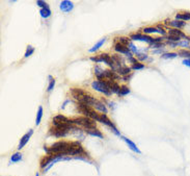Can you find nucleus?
Segmentation results:
<instances>
[{
    "label": "nucleus",
    "instance_id": "obj_43",
    "mask_svg": "<svg viewBox=\"0 0 190 176\" xmlns=\"http://www.w3.org/2000/svg\"><path fill=\"white\" fill-rule=\"evenodd\" d=\"M189 49H190V47H189Z\"/></svg>",
    "mask_w": 190,
    "mask_h": 176
},
{
    "label": "nucleus",
    "instance_id": "obj_35",
    "mask_svg": "<svg viewBox=\"0 0 190 176\" xmlns=\"http://www.w3.org/2000/svg\"><path fill=\"white\" fill-rule=\"evenodd\" d=\"M178 46H180V47H190V42L188 40L180 41L179 43H178Z\"/></svg>",
    "mask_w": 190,
    "mask_h": 176
},
{
    "label": "nucleus",
    "instance_id": "obj_11",
    "mask_svg": "<svg viewBox=\"0 0 190 176\" xmlns=\"http://www.w3.org/2000/svg\"><path fill=\"white\" fill-rule=\"evenodd\" d=\"M32 133H33V130L30 129V130H29V132L25 133V135L22 137V139L20 140L19 146H18V149H19V150H21V149H22L26 144H27L28 141H29V139H30V137L32 136Z\"/></svg>",
    "mask_w": 190,
    "mask_h": 176
},
{
    "label": "nucleus",
    "instance_id": "obj_42",
    "mask_svg": "<svg viewBox=\"0 0 190 176\" xmlns=\"http://www.w3.org/2000/svg\"><path fill=\"white\" fill-rule=\"evenodd\" d=\"M35 176H40V175H38V173H37V174H35Z\"/></svg>",
    "mask_w": 190,
    "mask_h": 176
},
{
    "label": "nucleus",
    "instance_id": "obj_9",
    "mask_svg": "<svg viewBox=\"0 0 190 176\" xmlns=\"http://www.w3.org/2000/svg\"><path fill=\"white\" fill-rule=\"evenodd\" d=\"M114 50L118 53H122V54H125L126 56L132 58V52L130 51V49L127 46H125L121 43H115L114 44Z\"/></svg>",
    "mask_w": 190,
    "mask_h": 176
},
{
    "label": "nucleus",
    "instance_id": "obj_20",
    "mask_svg": "<svg viewBox=\"0 0 190 176\" xmlns=\"http://www.w3.org/2000/svg\"><path fill=\"white\" fill-rule=\"evenodd\" d=\"M85 132L88 133V135H91V136H93V137H97V138L103 139L102 132H101L100 130H98L97 128H95V129H86L85 130Z\"/></svg>",
    "mask_w": 190,
    "mask_h": 176
},
{
    "label": "nucleus",
    "instance_id": "obj_29",
    "mask_svg": "<svg viewBox=\"0 0 190 176\" xmlns=\"http://www.w3.org/2000/svg\"><path fill=\"white\" fill-rule=\"evenodd\" d=\"M128 94H130V89L128 86H121V90H120L118 95H120V96H126V95H128Z\"/></svg>",
    "mask_w": 190,
    "mask_h": 176
},
{
    "label": "nucleus",
    "instance_id": "obj_41",
    "mask_svg": "<svg viewBox=\"0 0 190 176\" xmlns=\"http://www.w3.org/2000/svg\"><path fill=\"white\" fill-rule=\"evenodd\" d=\"M161 52H163V50H156L154 53H161Z\"/></svg>",
    "mask_w": 190,
    "mask_h": 176
},
{
    "label": "nucleus",
    "instance_id": "obj_34",
    "mask_svg": "<svg viewBox=\"0 0 190 176\" xmlns=\"http://www.w3.org/2000/svg\"><path fill=\"white\" fill-rule=\"evenodd\" d=\"M37 5H38V7H42V8H49L48 3L45 2V1H42V0H38V1H37Z\"/></svg>",
    "mask_w": 190,
    "mask_h": 176
},
{
    "label": "nucleus",
    "instance_id": "obj_37",
    "mask_svg": "<svg viewBox=\"0 0 190 176\" xmlns=\"http://www.w3.org/2000/svg\"><path fill=\"white\" fill-rule=\"evenodd\" d=\"M167 40H168V42H175V43H178V42H180L181 39L178 38V37H174V35H168Z\"/></svg>",
    "mask_w": 190,
    "mask_h": 176
},
{
    "label": "nucleus",
    "instance_id": "obj_33",
    "mask_svg": "<svg viewBox=\"0 0 190 176\" xmlns=\"http://www.w3.org/2000/svg\"><path fill=\"white\" fill-rule=\"evenodd\" d=\"M144 68V65L141 64V63L137 62L136 64H133V65H132L131 69H133V70H142Z\"/></svg>",
    "mask_w": 190,
    "mask_h": 176
},
{
    "label": "nucleus",
    "instance_id": "obj_3",
    "mask_svg": "<svg viewBox=\"0 0 190 176\" xmlns=\"http://www.w3.org/2000/svg\"><path fill=\"white\" fill-rule=\"evenodd\" d=\"M91 86H93L94 90H96L100 93H102L106 96H110L112 94L110 89L108 86V83L106 81V79H102V80H95L91 83Z\"/></svg>",
    "mask_w": 190,
    "mask_h": 176
},
{
    "label": "nucleus",
    "instance_id": "obj_19",
    "mask_svg": "<svg viewBox=\"0 0 190 176\" xmlns=\"http://www.w3.org/2000/svg\"><path fill=\"white\" fill-rule=\"evenodd\" d=\"M111 58H112V61L114 62V64L117 66V68L124 67V66H123V64H124V59H123V58H122L121 55H118V54H113V55H111Z\"/></svg>",
    "mask_w": 190,
    "mask_h": 176
},
{
    "label": "nucleus",
    "instance_id": "obj_17",
    "mask_svg": "<svg viewBox=\"0 0 190 176\" xmlns=\"http://www.w3.org/2000/svg\"><path fill=\"white\" fill-rule=\"evenodd\" d=\"M94 107L96 109H98L99 112L103 113V114H105V115L107 114V109H106L105 104H104L103 102H101V101H99V100H97L96 102H95Z\"/></svg>",
    "mask_w": 190,
    "mask_h": 176
},
{
    "label": "nucleus",
    "instance_id": "obj_27",
    "mask_svg": "<svg viewBox=\"0 0 190 176\" xmlns=\"http://www.w3.org/2000/svg\"><path fill=\"white\" fill-rule=\"evenodd\" d=\"M178 55L182 56V58H190V50H186V49H181L178 51Z\"/></svg>",
    "mask_w": 190,
    "mask_h": 176
},
{
    "label": "nucleus",
    "instance_id": "obj_32",
    "mask_svg": "<svg viewBox=\"0 0 190 176\" xmlns=\"http://www.w3.org/2000/svg\"><path fill=\"white\" fill-rule=\"evenodd\" d=\"M117 39L118 40V43H121V44H123V45H125V46H127V47H128L129 43H130V40H129L128 38L121 37V38H117Z\"/></svg>",
    "mask_w": 190,
    "mask_h": 176
},
{
    "label": "nucleus",
    "instance_id": "obj_6",
    "mask_svg": "<svg viewBox=\"0 0 190 176\" xmlns=\"http://www.w3.org/2000/svg\"><path fill=\"white\" fill-rule=\"evenodd\" d=\"M71 130L69 129H64V128H58V127H55L53 126L50 128L49 130V133L53 137H55V138H64V137L68 136V133L70 132Z\"/></svg>",
    "mask_w": 190,
    "mask_h": 176
},
{
    "label": "nucleus",
    "instance_id": "obj_14",
    "mask_svg": "<svg viewBox=\"0 0 190 176\" xmlns=\"http://www.w3.org/2000/svg\"><path fill=\"white\" fill-rule=\"evenodd\" d=\"M122 139L124 140L125 142H126V144L128 145V147L131 149L132 151H134V152H136V153H140V150H139L138 149V147L137 146H136V144L133 141H131V140L130 139H128V138H126V137H122Z\"/></svg>",
    "mask_w": 190,
    "mask_h": 176
},
{
    "label": "nucleus",
    "instance_id": "obj_5",
    "mask_svg": "<svg viewBox=\"0 0 190 176\" xmlns=\"http://www.w3.org/2000/svg\"><path fill=\"white\" fill-rule=\"evenodd\" d=\"M91 61H93L95 63H105L106 65H108L109 67L111 68V70H117V68L115 67V64L114 62L112 61V58L110 55H108L107 53H101V54L97 55V56H91Z\"/></svg>",
    "mask_w": 190,
    "mask_h": 176
},
{
    "label": "nucleus",
    "instance_id": "obj_25",
    "mask_svg": "<svg viewBox=\"0 0 190 176\" xmlns=\"http://www.w3.org/2000/svg\"><path fill=\"white\" fill-rule=\"evenodd\" d=\"M42 118H43V106H38V114H37V120H35V125H37V126L41 123Z\"/></svg>",
    "mask_w": 190,
    "mask_h": 176
},
{
    "label": "nucleus",
    "instance_id": "obj_28",
    "mask_svg": "<svg viewBox=\"0 0 190 176\" xmlns=\"http://www.w3.org/2000/svg\"><path fill=\"white\" fill-rule=\"evenodd\" d=\"M177 56H178V53L176 52H164L161 55V58L167 59V58H177Z\"/></svg>",
    "mask_w": 190,
    "mask_h": 176
},
{
    "label": "nucleus",
    "instance_id": "obj_8",
    "mask_svg": "<svg viewBox=\"0 0 190 176\" xmlns=\"http://www.w3.org/2000/svg\"><path fill=\"white\" fill-rule=\"evenodd\" d=\"M130 39L132 41H141V42H145V43L149 44H153L154 43V39L149 37V35H141V34H133L130 35Z\"/></svg>",
    "mask_w": 190,
    "mask_h": 176
},
{
    "label": "nucleus",
    "instance_id": "obj_23",
    "mask_svg": "<svg viewBox=\"0 0 190 176\" xmlns=\"http://www.w3.org/2000/svg\"><path fill=\"white\" fill-rule=\"evenodd\" d=\"M176 19L177 20H180V21H188V20H190V13H180V14H177Z\"/></svg>",
    "mask_w": 190,
    "mask_h": 176
},
{
    "label": "nucleus",
    "instance_id": "obj_18",
    "mask_svg": "<svg viewBox=\"0 0 190 176\" xmlns=\"http://www.w3.org/2000/svg\"><path fill=\"white\" fill-rule=\"evenodd\" d=\"M53 119H54V120H57L59 122H62V123H66V124H69V125H74L73 119H69V118L64 117V116H62V115L55 116V117L53 118Z\"/></svg>",
    "mask_w": 190,
    "mask_h": 176
},
{
    "label": "nucleus",
    "instance_id": "obj_39",
    "mask_svg": "<svg viewBox=\"0 0 190 176\" xmlns=\"http://www.w3.org/2000/svg\"><path fill=\"white\" fill-rule=\"evenodd\" d=\"M137 58H138L139 61H144V59L148 58V55L147 54H144V53H138Z\"/></svg>",
    "mask_w": 190,
    "mask_h": 176
},
{
    "label": "nucleus",
    "instance_id": "obj_13",
    "mask_svg": "<svg viewBox=\"0 0 190 176\" xmlns=\"http://www.w3.org/2000/svg\"><path fill=\"white\" fill-rule=\"evenodd\" d=\"M104 75H105V79H109V80L120 79V75L114 70H105L104 71Z\"/></svg>",
    "mask_w": 190,
    "mask_h": 176
},
{
    "label": "nucleus",
    "instance_id": "obj_1",
    "mask_svg": "<svg viewBox=\"0 0 190 176\" xmlns=\"http://www.w3.org/2000/svg\"><path fill=\"white\" fill-rule=\"evenodd\" d=\"M48 154H62V155H85L87 153L83 149L79 142H64L59 141L50 146L49 148L44 147Z\"/></svg>",
    "mask_w": 190,
    "mask_h": 176
},
{
    "label": "nucleus",
    "instance_id": "obj_26",
    "mask_svg": "<svg viewBox=\"0 0 190 176\" xmlns=\"http://www.w3.org/2000/svg\"><path fill=\"white\" fill-rule=\"evenodd\" d=\"M20 160H22V154L19 153V152H17V153H15L11 155V164L13 163H18L20 162Z\"/></svg>",
    "mask_w": 190,
    "mask_h": 176
},
{
    "label": "nucleus",
    "instance_id": "obj_7",
    "mask_svg": "<svg viewBox=\"0 0 190 176\" xmlns=\"http://www.w3.org/2000/svg\"><path fill=\"white\" fill-rule=\"evenodd\" d=\"M101 120H102V122H101V123H102V124H105V125H107V126H108L109 128H111V130L113 131V132L115 133V135L118 136V137H122V136H121V133H120V131L117 130V128L114 126V124L112 123L110 119H109V118L107 117V116L105 115V114H101Z\"/></svg>",
    "mask_w": 190,
    "mask_h": 176
},
{
    "label": "nucleus",
    "instance_id": "obj_24",
    "mask_svg": "<svg viewBox=\"0 0 190 176\" xmlns=\"http://www.w3.org/2000/svg\"><path fill=\"white\" fill-rule=\"evenodd\" d=\"M40 14H41L42 18H45V19H47V18H49L50 16H51L52 13H51V11H50V8H41Z\"/></svg>",
    "mask_w": 190,
    "mask_h": 176
},
{
    "label": "nucleus",
    "instance_id": "obj_40",
    "mask_svg": "<svg viewBox=\"0 0 190 176\" xmlns=\"http://www.w3.org/2000/svg\"><path fill=\"white\" fill-rule=\"evenodd\" d=\"M183 65H185V66H187V67H189L190 68V58H185L183 61V63H182Z\"/></svg>",
    "mask_w": 190,
    "mask_h": 176
},
{
    "label": "nucleus",
    "instance_id": "obj_38",
    "mask_svg": "<svg viewBox=\"0 0 190 176\" xmlns=\"http://www.w3.org/2000/svg\"><path fill=\"white\" fill-rule=\"evenodd\" d=\"M151 46H152L153 48L158 49V48H163V47H164V44L163 43H155V44H151Z\"/></svg>",
    "mask_w": 190,
    "mask_h": 176
},
{
    "label": "nucleus",
    "instance_id": "obj_2",
    "mask_svg": "<svg viewBox=\"0 0 190 176\" xmlns=\"http://www.w3.org/2000/svg\"><path fill=\"white\" fill-rule=\"evenodd\" d=\"M71 94H72L74 99L78 101V103L86 104L88 106H94L95 102L97 101L96 98L93 97L90 94H87L86 92H84L79 88H73L71 90Z\"/></svg>",
    "mask_w": 190,
    "mask_h": 176
},
{
    "label": "nucleus",
    "instance_id": "obj_4",
    "mask_svg": "<svg viewBox=\"0 0 190 176\" xmlns=\"http://www.w3.org/2000/svg\"><path fill=\"white\" fill-rule=\"evenodd\" d=\"M73 123L74 125H79V126H82L86 129H95L96 128V122L94 120H91V118L88 117H79V118H75L73 119Z\"/></svg>",
    "mask_w": 190,
    "mask_h": 176
},
{
    "label": "nucleus",
    "instance_id": "obj_30",
    "mask_svg": "<svg viewBox=\"0 0 190 176\" xmlns=\"http://www.w3.org/2000/svg\"><path fill=\"white\" fill-rule=\"evenodd\" d=\"M33 52H34V47H32L31 45H28L27 46V49H26L25 54H24V58H29L30 55H32V53H33Z\"/></svg>",
    "mask_w": 190,
    "mask_h": 176
},
{
    "label": "nucleus",
    "instance_id": "obj_21",
    "mask_svg": "<svg viewBox=\"0 0 190 176\" xmlns=\"http://www.w3.org/2000/svg\"><path fill=\"white\" fill-rule=\"evenodd\" d=\"M117 72L118 75H128V74L131 72V68L127 67V66H124V67L117 68Z\"/></svg>",
    "mask_w": 190,
    "mask_h": 176
},
{
    "label": "nucleus",
    "instance_id": "obj_16",
    "mask_svg": "<svg viewBox=\"0 0 190 176\" xmlns=\"http://www.w3.org/2000/svg\"><path fill=\"white\" fill-rule=\"evenodd\" d=\"M168 35H174V37H178L180 39L187 38L183 31H181L180 29H175V28H170V30H168Z\"/></svg>",
    "mask_w": 190,
    "mask_h": 176
},
{
    "label": "nucleus",
    "instance_id": "obj_10",
    "mask_svg": "<svg viewBox=\"0 0 190 176\" xmlns=\"http://www.w3.org/2000/svg\"><path fill=\"white\" fill-rule=\"evenodd\" d=\"M59 7H60V10L64 12V13H70V12L73 11L74 4H73L72 1H69V0H64V1L60 2Z\"/></svg>",
    "mask_w": 190,
    "mask_h": 176
},
{
    "label": "nucleus",
    "instance_id": "obj_15",
    "mask_svg": "<svg viewBox=\"0 0 190 176\" xmlns=\"http://www.w3.org/2000/svg\"><path fill=\"white\" fill-rule=\"evenodd\" d=\"M166 24L174 27L175 29H180L185 26V22L184 21H180V20H174V21H166Z\"/></svg>",
    "mask_w": 190,
    "mask_h": 176
},
{
    "label": "nucleus",
    "instance_id": "obj_31",
    "mask_svg": "<svg viewBox=\"0 0 190 176\" xmlns=\"http://www.w3.org/2000/svg\"><path fill=\"white\" fill-rule=\"evenodd\" d=\"M49 79H50V81H49V86H48V89H47V91L48 92H51L53 89H54V86H55V79L54 78H52V76L50 75L49 76Z\"/></svg>",
    "mask_w": 190,
    "mask_h": 176
},
{
    "label": "nucleus",
    "instance_id": "obj_12",
    "mask_svg": "<svg viewBox=\"0 0 190 176\" xmlns=\"http://www.w3.org/2000/svg\"><path fill=\"white\" fill-rule=\"evenodd\" d=\"M144 34H147V35H149V34H160L162 35H164L166 34V31L163 30L161 27H158V28H156V27H144Z\"/></svg>",
    "mask_w": 190,
    "mask_h": 176
},
{
    "label": "nucleus",
    "instance_id": "obj_36",
    "mask_svg": "<svg viewBox=\"0 0 190 176\" xmlns=\"http://www.w3.org/2000/svg\"><path fill=\"white\" fill-rule=\"evenodd\" d=\"M128 46H129L128 48L130 49V51H131L132 53H136V55L138 54V50H137V48H136V47H135L134 45H133L131 42H130V43H129V45H128Z\"/></svg>",
    "mask_w": 190,
    "mask_h": 176
},
{
    "label": "nucleus",
    "instance_id": "obj_22",
    "mask_svg": "<svg viewBox=\"0 0 190 176\" xmlns=\"http://www.w3.org/2000/svg\"><path fill=\"white\" fill-rule=\"evenodd\" d=\"M105 41H106V38H103V39H101V40L98 42V43L95 45L94 47H91V48L90 49V52H96L97 50H99L101 47L103 46V44L105 43Z\"/></svg>",
    "mask_w": 190,
    "mask_h": 176
}]
</instances>
